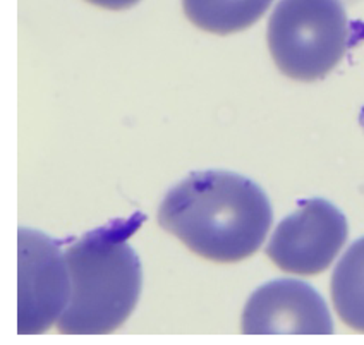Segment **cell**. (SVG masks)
Returning a JSON list of instances; mask_svg holds the SVG:
<instances>
[{"label":"cell","instance_id":"cell-8","mask_svg":"<svg viewBox=\"0 0 364 345\" xmlns=\"http://www.w3.org/2000/svg\"><path fill=\"white\" fill-rule=\"evenodd\" d=\"M330 289L342 322L364 334V237L355 240L338 261Z\"/></svg>","mask_w":364,"mask_h":345},{"label":"cell","instance_id":"cell-7","mask_svg":"<svg viewBox=\"0 0 364 345\" xmlns=\"http://www.w3.org/2000/svg\"><path fill=\"white\" fill-rule=\"evenodd\" d=\"M273 0H182L184 12L194 26L230 35L253 26Z\"/></svg>","mask_w":364,"mask_h":345},{"label":"cell","instance_id":"cell-2","mask_svg":"<svg viewBox=\"0 0 364 345\" xmlns=\"http://www.w3.org/2000/svg\"><path fill=\"white\" fill-rule=\"evenodd\" d=\"M144 217L134 213L88 232L64 251L71 301L57 319L65 335H105L129 318L143 285L141 261L129 237Z\"/></svg>","mask_w":364,"mask_h":345},{"label":"cell","instance_id":"cell-3","mask_svg":"<svg viewBox=\"0 0 364 345\" xmlns=\"http://www.w3.org/2000/svg\"><path fill=\"white\" fill-rule=\"evenodd\" d=\"M350 26L341 0H280L268 21V47L287 78L323 79L346 55Z\"/></svg>","mask_w":364,"mask_h":345},{"label":"cell","instance_id":"cell-6","mask_svg":"<svg viewBox=\"0 0 364 345\" xmlns=\"http://www.w3.org/2000/svg\"><path fill=\"white\" fill-rule=\"evenodd\" d=\"M244 335H332L323 297L301 280H272L250 297L242 313Z\"/></svg>","mask_w":364,"mask_h":345},{"label":"cell","instance_id":"cell-5","mask_svg":"<svg viewBox=\"0 0 364 345\" xmlns=\"http://www.w3.org/2000/svg\"><path fill=\"white\" fill-rule=\"evenodd\" d=\"M347 235L349 225L337 206L321 198L306 199L279 223L267 255L284 272L316 275L332 265Z\"/></svg>","mask_w":364,"mask_h":345},{"label":"cell","instance_id":"cell-4","mask_svg":"<svg viewBox=\"0 0 364 345\" xmlns=\"http://www.w3.org/2000/svg\"><path fill=\"white\" fill-rule=\"evenodd\" d=\"M18 263V331L43 334L71 301V273L65 256L48 235L19 228Z\"/></svg>","mask_w":364,"mask_h":345},{"label":"cell","instance_id":"cell-9","mask_svg":"<svg viewBox=\"0 0 364 345\" xmlns=\"http://www.w3.org/2000/svg\"><path fill=\"white\" fill-rule=\"evenodd\" d=\"M88 2L95 4V6L98 7H103V9L122 11V9H129V7L136 6L139 0H88Z\"/></svg>","mask_w":364,"mask_h":345},{"label":"cell","instance_id":"cell-1","mask_svg":"<svg viewBox=\"0 0 364 345\" xmlns=\"http://www.w3.org/2000/svg\"><path fill=\"white\" fill-rule=\"evenodd\" d=\"M272 205L251 179L227 170L193 172L165 194L159 223L217 263L253 256L272 227Z\"/></svg>","mask_w":364,"mask_h":345}]
</instances>
